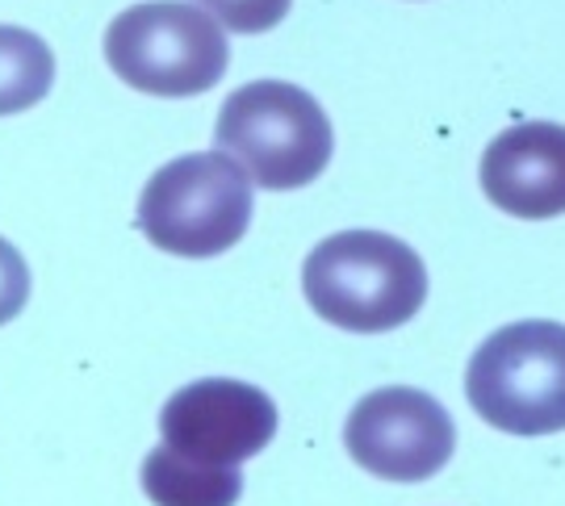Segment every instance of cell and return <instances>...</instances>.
<instances>
[{
	"label": "cell",
	"instance_id": "7a4b0ae2",
	"mask_svg": "<svg viewBox=\"0 0 565 506\" xmlns=\"http://www.w3.org/2000/svg\"><path fill=\"white\" fill-rule=\"evenodd\" d=\"M214 151L231 155L268 193H289L323 176L335 151V130L306 88L252 80L223 101Z\"/></svg>",
	"mask_w": 565,
	"mask_h": 506
},
{
	"label": "cell",
	"instance_id": "8fae6325",
	"mask_svg": "<svg viewBox=\"0 0 565 506\" xmlns=\"http://www.w3.org/2000/svg\"><path fill=\"white\" fill-rule=\"evenodd\" d=\"M193 4H202L205 13L218 21L223 30H235V34H264V30L281 25L294 0H193Z\"/></svg>",
	"mask_w": 565,
	"mask_h": 506
},
{
	"label": "cell",
	"instance_id": "7c38bea8",
	"mask_svg": "<svg viewBox=\"0 0 565 506\" xmlns=\"http://www.w3.org/2000/svg\"><path fill=\"white\" fill-rule=\"evenodd\" d=\"M30 302V263L9 239H0V326L13 323Z\"/></svg>",
	"mask_w": 565,
	"mask_h": 506
},
{
	"label": "cell",
	"instance_id": "277c9868",
	"mask_svg": "<svg viewBox=\"0 0 565 506\" xmlns=\"http://www.w3.org/2000/svg\"><path fill=\"white\" fill-rule=\"evenodd\" d=\"M252 226V176L223 151H193L163 163L139 197L147 244L181 260H214Z\"/></svg>",
	"mask_w": 565,
	"mask_h": 506
},
{
	"label": "cell",
	"instance_id": "5b68a950",
	"mask_svg": "<svg viewBox=\"0 0 565 506\" xmlns=\"http://www.w3.org/2000/svg\"><path fill=\"white\" fill-rule=\"evenodd\" d=\"M465 398L507 435L565 431V326L527 319L494 331L465 368Z\"/></svg>",
	"mask_w": 565,
	"mask_h": 506
},
{
	"label": "cell",
	"instance_id": "3957f363",
	"mask_svg": "<svg viewBox=\"0 0 565 506\" xmlns=\"http://www.w3.org/2000/svg\"><path fill=\"white\" fill-rule=\"evenodd\" d=\"M105 63L147 97H202L226 76L231 46L202 4L147 0L109 21Z\"/></svg>",
	"mask_w": 565,
	"mask_h": 506
},
{
	"label": "cell",
	"instance_id": "ba28073f",
	"mask_svg": "<svg viewBox=\"0 0 565 506\" xmlns=\"http://www.w3.org/2000/svg\"><path fill=\"white\" fill-rule=\"evenodd\" d=\"M482 193L511 218H562L565 126L524 122L503 130L482 155Z\"/></svg>",
	"mask_w": 565,
	"mask_h": 506
},
{
	"label": "cell",
	"instance_id": "6da1fadb",
	"mask_svg": "<svg viewBox=\"0 0 565 506\" xmlns=\"http://www.w3.org/2000/svg\"><path fill=\"white\" fill-rule=\"evenodd\" d=\"M302 293L323 323L377 335L419 314L427 298V268L394 235L340 230L306 256Z\"/></svg>",
	"mask_w": 565,
	"mask_h": 506
},
{
	"label": "cell",
	"instance_id": "30bf717a",
	"mask_svg": "<svg viewBox=\"0 0 565 506\" xmlns=\"http://www.w3.org/2000/svg\"><path fill=\"white\" fill-rule=\"evenodd\" d=\"M55 55L51 46L21 25H0V118L25 114L51 93Z\"/></svg>",
	"mask_w": 565,
	"mask_h": 506
},
{
	"label": "cell",
	"instance_id": "52a82bcc",
	"mask_svg": "<svg viewBox=\"0 0 565 506\" xmlns=\"http://www.w3.org/2000/svg\"><path fill=\"white\" fill-rule=\"evenodd\" d=\"M163 444L198 465L239 469L277 435V406L260 385L205 377L177 389L160 410Z\"/></svg>",
	"mask_w": 565,
	"mask_h": 506
},
{
	"label": "cell",
	"instance_id": "8992f818",
	"mask_svg": "<svg viewBox=\"0 0 565 506\" xmlns=\"http://www.w3.org/2000/svg\"><path fill=\"white\" fill-rule=\"evenodd\" d=\"M343 448L382 482H427L452 461V415L424 389L385 385L352 406L343 423Z\"/></svg>",
	"mask_w": 565,
	"mask_h": 506
},
{
	"label": "cell",
	"instance_id": "9c48e42d",
	"mask_svg": "<svg viewBox=\"0 0 565 506\" xmlns=\"http://www.w3.org/2000/svg\"><path fill=\"white\" fill-rule=\"evenodd\" d=\"M142 494L156 506H235L243 494V473L223 465H198L160 444L142 461Z\"/></svg>",
	"mask_w": 565,
	"mask_h": 506
}]
</instances>
